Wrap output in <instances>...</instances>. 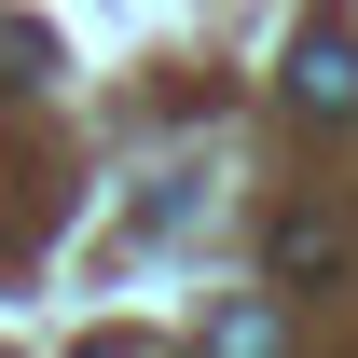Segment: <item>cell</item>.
I'll list each match as a JSON object with an SVG mask.
<instances>
[{
	"instance_id": "1",
	"label": "cell",
	"mask_w": 358,
	"mask_h": 358,
	"mask_svg": "<svg viewBox=\"0 0 358 358\" xmlns=\"http://www.w3.org/2000/svg\"><path fill=\"white\" fill-rule=\"evenodd\" d=\"M289 96H303V110H358V55L345 42H303L289 55Z\"/></svg>"
},
{
	"instance_id": "2",
	"label": "cell",
	"mask_w": 358,
	"mask_h": 358,
	"mask_svg": "<svg viewBox=\"0 0 358 358\" xmlns=\"http://www.w3.org/2000/svg\"><path fill=\"white\" fill-rule=\"evenodd\" d=\"M275 262H289V275H331V262H345V234H331V221H289V234H275Z\"/></svg>"
},
{
	"instance_id": "3",
	"label": "cell",
	"mask_w": 358,
	"mask_h": 358,
	"mask_svg": "<svg viewBox=\"0 0 358 358\" xmlns=\"http://www.w3.org/2000/svg\"><path fill=\"white\" fill-rule=\"evenodd\" d=\"M83 358H138V345H83Z\"/></svg>"
}]
</instances>
